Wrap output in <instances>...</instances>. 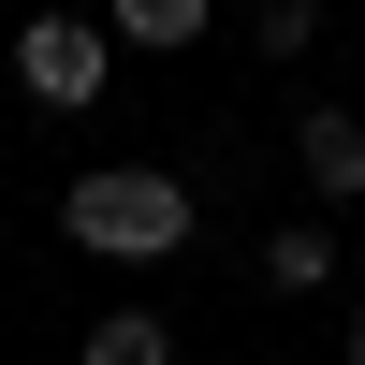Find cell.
<instances>
[{"instance_id": "8992f818", "label": "cell", "mask_w": 365, "mask_h": 365, "mask_svg": "<svg viewBox=\"0 0 365 365\" xmlns=\"http://www.w3.org/2000/svg\"><path fill=\"white\" fill-rule=\"evenodd\" d=\"M336 278V234H263V292H322Z\"/></svg>"}, {"instance_id": "277c9868", "label": "cell", "mask_w": 365, "mask_h": 365, "mask_svg": "<svg viewBox=\"0 0 365 365\" xmlns=\"http://www.w3.org/2000/svg\"><path fill=\"white\" fill-rule=\"evenodd\" d=\"M103 44H146V58H175V44H205V0H117V15H103Z\"/></svg>"}, {"instance_id": "5b68a950", "label": "cell", "mask_w": 365, "mask_h": 365, "mask_svg": "<svg viewBox=\"0 0 365 365\" xmlns=\"http://www.w3.org/2000/svg\"><path fill=\"white\" fill-rule=\"evenodd\" d=\"M73 365H175V336H161L146 307H103V322L73 336Z\"/></svg>"}, {"instance_id": "6da1fadb", "label": "cell", "mask_w": 365, "mask_h": 365, "mask_svg": "<svg viewBox=\"0 0 365 365\" xmlns=\"http://www.w3.org/2000/svg\"><path fill=\"white\" fill-rule=\"evenodd\" d=\"M58 234L103 249V263H175V249H190V175H161V161H88L73 190H58Z\"/></svg>"}, {"instance_id": "7a4b0ae2", "label": "cell", "mask_w": 365, "mask_h": 365, "mask_svg": "<svg viewBox=\"0 0 365 365\" xmlns=\"http://www.w3.org/2000/svg\"><path fill=\"white\" fill-rule=\"evenodd\" d=\"M103 15H29L15 29V88H29V103H58V117H88V103H103Z\"/></svg>"}, {"instance_id": "52a82bcc", "label": "cell", "mask_w": 365, "mask_h": 365, "mask_svg": "<svg viewBox=\"0 0 365 365\" xmlns=\"http://www.w3.org/2000/svg\"><path fill=\"white\" fill-rule=\"evenodd\" d=\"M336 365H365V322H351V351H336Z\"/></svg>"}, {"instance_id": "3957f363", "label": "cell", "mask_w": 365, "mask_h": 365, "mask_svg": "<svg viewBox=\"0 0 365 365\" xmlns=\"http://www.w3.org/2000/svg\"><path fill=\"white\" fill-rule=\"evenodd\" d=\"M292 161H307V190H322V205H365V117H351V103H307Z\"/></svg>"}]
</instances>
